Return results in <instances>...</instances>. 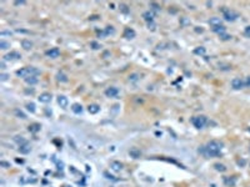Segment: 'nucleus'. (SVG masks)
Masks as SVG:
<instances>
[{"mask_svg": "<svg viewBox=\"0 0 250 187\" xmlns=\"http://www.w3.org/2000/svg\"><path fill=\"white\" fill-rule=\"evenodd\" d=\"M223 146H224L223 142H220L218 140H212L209 141L206 145L201 146V148H199V152L205 157H215L222 152Z\"/></svg>", "mask_w": 250, "mask_h": 187, "instance_id": "1", "label": "nucleus"}, {"mask_svg": "<svg viewBox=\"0 0 250 187\" xmlns=\"http://www.w3.org/2000/svg\"><path fill=\"white\" fill-rule=\"evenodd\" d=\"M40 74V71L38 70L34 66H26V68H23L16 71V75L20 77H24V79H28V77H31V76H38Z\"/></svg>", "mask_w": 250, "mask_h": 187, "instance_id": "2", "label": "nucleus"}, {"mask_svg": "<svg viewBox=\"0 0 250 187\" xmlns=\"http://www.w3.org/2000/svg\"><path fill=\"white\" fill-rule=\"evenodd\" d=\"M191 124L194 125V127H197V128H203L205 125L208 124V117L206 116H204V115H199V116H194V117H191Z\"/></svg>", "mask_w": 250, "mask_h": 187, "instance_id": "3", "label": "nucleus"}, {"mask_svg": "<svg viewBox=\"0 0 250 187\" xmlns=\"http://www.w3.org/2000/svg\"><path fill=\"white\" fill-rule=\"evenodd\" d=\"M223 15H224V19L226 21H235V20L239 18V14L235 12L234 10H230V9H225L223 11Z\"/></svg>", "mask_w": 250, "mask_h": 187, "instance_id": "4", "label": "nucleus"}, {"mask_svg": "<svg viewBox=\"0 0 250 187\" xmlns=\"http://www.w3.org/2000/svg\"><path fill=\"white\" fill-rule=\"evenodd\" d=\"M231 87L234 90H240V89H244V80L240 77H235L231 80Z\"/></svg>", "mask_w": 250, "mask_h": 187, "instance_id": "5", "label": "nucleus"}, {"mask_svg": "<svg viewBox=\"0 0 250 187\" xmlns=\"http://www.w3.org/2000/svg\"><path fill=\"white\" fill-rule=\"evenodd\" d=\"M105 95L108 97H116L119 95V89L115 86H110L105 90Z\"/></svg>", "mask_w": 250, "mask_h": 187, "instance_id": "6", "label": "nucleus"}, {"mask_svg": "<svg viewBox=\"0 0 250 187\" xmlns=\"http://www.w3.org/2000/svg\"><path fill=\"white\" fill-rule=\"evenodd\" d=\"M45 55L49 56L50 59H56V57H59V55H60V50L58 48H51L45 52Z\"/></svg>", "mask_w": 250, "mask_h": 187, "instance_id": "7", "label": "nucleus"}, {"mask_svg": "<svg viewBox=\"0 0 250 187\" xmlns=\"http://www.w3.org/2000/svg\"><path fill=\"white\" fill-rule=\"evenodd\" d=\"M58 104L60 105L61 109H66L69 105V100L66 96H64V95H59V96H58Z\"/></svg>", "mask_w": 250, "mask_h": 187, "instance_id": "8", "label": "nucleus"}, {"mask_svg": "<svg viewBox=\"0 0 250 187\" xmlns=\"http://www.w3.org/2000/svg\"><path fill=\"white\" fill-rule=\"evenodd\" d=\"M110 168L115 172H120L123 170V164L120 161H111L110 162Z\"/></svg>", "mask_w": 250, "mask_h": 187, "instance_id": "9", "label": "nucleus"}, {"mask_svg": "<svg viewBox=\"0 0 250 187\" xmlns=\"http://www.w3.org/2000/svg\"><path fill=\"white\" fill-rule=\"evenodd\" d=\"M20 57H22V55L18 51H11L4 56V60H19Z\"/></svg>", "mask_w": 250, "mask_h": 187, "instance_id": "10", "label": "nucleus"}, {"mask_svg": "<svg viewBox=\"0 0 250 187\" xmlns=\"http://www.w3.org/2000/svg\"><path fill=\"white\" fill-rule=\"evenodd\" d=\"M51 94H49V92H43V94H40V96L38 97L39 99V101L40 102H44V104H48V102H50L51 101Z\"/></svg>", "mask_w": 250, "mask_h": 187, "instance_id": "11", "label": "nucleus"}, {"mask_svg": "<svg viewBox=\"0 0 250 187\" xmlns=\"http://www.w3.org/2000/svg\"><path fill=\"white\" fill-rule=\"evenodd\" d=\"M143 18H144V20H145V21H147V23L149 24V23H153V21H154V18H155V14H154L153 11L148 10V11H145L144 14H143Z\"/></svg>", "mask_w": 250, "mask_h": 187, "instance_id": "12", "label": "nucleus"}, {"mask_svg": "<svg viewBox=\"0 0 250 187\" xmlns=\"http://www.w3.org/2000/svg\"><path fill=\"white\" fill-rule=\"evenodd\" d=\"M124 37L125 39H134L135 37V31L130 28H126L124 30Z\"/></svg>", "mask_w": 250, "mask_h": 187, "instance_id": "13", "label": "nucleus"}, {"mask_svg": "<svg viewBox=\"0 0 250 187\" xmlns=\"http://www.w3.org/2000/svg\"><path fill=\"white\" fill-rule=\"evenodd\" d=\"M88 111L90 112V114H98V112L100 111V106L97 105V104H90L89 106H88Z\"/></svg>", "mask_w": 250, "mask_h": 187, "instance_id": "14", "label": "nucleus"}, {"mask_svg": "<svg viewBox=\"0 0 250 187\" xmlns=\"http://www.w3.org/2000/svg\"><path fill=\"white\" fill-rule=\"evenodd\" d=\"M30 150H31V147H30V145H29V142L22 145V146H19V152L20 153H24V155H25V153L30 152Z\"/></svg>", "mask_w": 250, "mask_h": 187, "instance_id": "15", "label": "nucleus"}, {"mask_svg": "<svg viewBox=\"0 0 250 187\" xmlns=\"http://www.w3.org/2000/svg\"><path fill=\"white\" fill-rule=\"evenodd\" d=\"M209 24L211 25L212 28L219 26V25H223V24H222V19H220V18H211V19L209 20Z\"/></svg>", "mask_w": 250, "mask_h": 187, "instance_id": "16", "label": "nucleus"}, {"mask_svg": "<svg viewBox=\"0 0 250 187\" xmlns=\"http://www.w3.org/2000/svg\"><path fill=\"white\" fill-rule=\"evenodd\" d=\"M212 30H214L216 34H219V35H223V34H225V31H226V28L224 26V25H219V26H215V28H212Z\"/></svg>", "mask_w": 250, "mask_h": 187, "instance_id": "17", "label": "nucleus"}, {"mask_svg": "<svg viewBox=\"0 0 250 187\" xmlns=\"http://www.w3.org/2000/svg\"><path fill=\"white\" fill-rule=\"evenodd\" d=\"M224 182H225V185L229 186V187L235 186V178L234 177H224Z\"/></svg>", "mask_w": 250, "mask_h": 187, "instance_id": "18", "label": "nucleus"}, {"mask_svg": "<svg viewBox=\"0 0 250 187\" xmlns=\"http://www.w3.org/2000/svg\"><path fill=\"white\" fill-rule=\"evenodd\" d=\"M56 79H58V81H60V82H68V76L64 74V72H58L56 74Z\"/></svg>", "mask_w": 250, "mask_h": 187, "instance_id": "19", "label": "nucleus"}, {"mask_svg": "<svg viewBox=\"0 0 250 187\" xmlns=\"http://www.w3.org/2000/svg\"><path fill=\"white\" fill-rule=\"evenodd\" d=\"M72 110H73V112H75V114H81L83 112V106L80 105V104H74V105L72 106Z\"/></svg>", "mask_w": 250, "mask_h": 187, "instance_id": "20", "label": "nucleus"}, {"mask_svg": "<svg viewBox=\"0 0 250 187\" xmlns=\"http://www.w3.org/2000/svg\"><path fill=\"white\" fill-rule=\"evenodd\" d=\"M40 128H41V126H40V124H31L30 126H29V131L30 132H38V131H40Z\"/></svg>", "mask_w": 250, "mask_h": 187, "instance_id": "21", "label": "nucleus"}, {"mask_svg": "<svg viewBox=\"0 0 250 187\" xmlns=\"http://www.w3.org/2000/svg\"><path fill=\"white\" fill-rule=\"evenodd\" d=\"M22 46H23L25 50H30V49L33 48V43H31L30 40H26V39H25V40L22 41Z\"/></svg>", "mask_w": 250, "mask_h": 187, "instance_id": "22", "label": "nucleus"}, {"mask_svg": "<svg viewBox=\"0 0 250 187\" xmlns=\"http://www.w3.org/2000/svg\"><path fill=\"white\" fill-rule=\"evenodd\" d=\"M14 141L19 145V146H22V145H24V144H26V142H28V141L25 140L23 136H15V137H14Z\"/></svg>", "mask_w": 250, "mask_h": 187, "instance_id": "23", "label": "nucleus"}, {"mask_svg": "<svg viewBox=\"0 0 250 187\" xmlns=\"http://www.w3.org/2000/svg\"><path fill=\"white\" fill-rule=\"evenodd\" d=\"M38 77L36 76H31V77H28V79H25V82L26 84H29V85H35V84H38Z\"/></svg>", "mask_w": 250, "mask_h": 187, "instance_id": "24", "label": "nucleus"}, {"mask_svg": "<svg viewBox=\"0 0 250 187\" xmlns=\"http://www.w3.org/2000/svg\"><path fill=\"white\" fill-rule=\"evenodd\" d=\"M26 110L30 111L31 114H34V112L36 111V109H35V104H34V102H28V104H26Z\"/></svg>", "mask_w": 250, "mask_h": 187, "instance_id": "25", "label": "nucleus"}, {"mask_svg": "<svg viewBox=\"0 0 250 187\" xmlns=\"http://www.w3.org/2000/svg\"><path fill=\"white\" fill-rule=\"evenodd\" d=\"M129 153H130V156H133L134 159H138V157H140V151H139L138 148H131Z\"/></svg>", "mask_w": 250, "mask_h": 187, "instance_id": "26", "label": "nucleus"}, {"mask_svg": "<svg viewBox=\"0 0 250 187\" xmlns=\"http://www.w3.org/2000/svg\"><path fill=\"white\" fill-rule=\"evenodd\" d=\"M214 167H215L216 171H220V172H225V171H226V167H225L223 164H215Z\"/></svg>", "mask_w": 250, "mask_h": 187, "instance_id": "27", "label": "nucleus"}, {"mask_svg": "<svg viewBox=\"0 0 250 187\" xmlns=\"http://www.w3.org/2000/svg\"><path fill=\"white\" fill-rule=\"evenodd\" d=\"M9 48H10V43H8V41H5V40L0 41V49H1V50H6V49H9Z\"/></svg>", "mask_w": 250, "mask_h": 187, "instance_id": "28", "label": "nucleus"}, {"mask_svg": "<svg viewBox=\"0 0 250 187\" xmlns=\"http://www.w3.org/2000/svg\"><path fill=\"white\" fill-rule=\"evenodd\" d=\"M14 114L18 116V117H20V119H26V115H25L24 112H23L22 110H19V109H16V110L14 111Z\"/></svg>", "mask_w": 250, "mask_h": 187, "instance_id": "29", "label": "nucleus"}, {"mask_svg": "<svg viewBox=\"0 0 250 187\" xmlns=\"http://www.w3.org/2000/svg\"><path fill=\"white\" fill-rule=\"evenodd\" d=\"M194 52L197 54V55H204V54H205V48H203V46L197 48L194 50Z\"/></svg>", "mask_w": 250, "mask_h": 187, "instance_id": "30", "label": "nucleus"}, {"mask_svg": "<svg viewBox=\"0 0 250 187\" xmlns=\"http://www.w3.org/2000/svg\"><path fill=\"white\" fill-rule=\"evenodd\" d=\"M109 34H114V28L112 26H106L105 28V32H104V35H109Z\"/></svg>", "mask_w": 250, "mask_h": 187, "instance_id": "31", "label": "nucleus"}, {"mask_svg": "<svg viewBox=\"0 0 250 187\" xmlns=\"http://www.w3.org/2000/svg\"><path fill=\"white\" fill-rule=\"evenodd\" d=\"M150 6H151L153 10H155V11H159L160 10V6L158 5V4H155V3H150Z\"/></svg>", "mask_w": 250, "mask_h": 187, "instance_id": "32", "label": "nucleus"}, {"mask_svg": "<svg viewBox=\"0 0 250 187\" xmlns=\"http://www.w3.org/2000/svg\"><path fill=\"white\" fill-rule=\"evenodd\" d=\"M244 86L245 87H250V76H247L244 79Z\"/></svg>", "mask_w": 250, "mask_h": 187, "instance_id": "33", "label": "nucleus"}, {"mask_svg": "<svg viewBox=\"0 0 250 187\" xmlns=\"http://www.w3.org/2000/svg\"><path fill=\"white\" fill-rule=\"evenodd\" d=\"M0 166H3L4 168H9L10 167V164L6 161H0Z\"/></svg>", "mask_w": 250, "mask_h": 187, "instance_id": "34", "label": "nucleus"}, {"mask_svg": "<svg viewBox=\"0 0 250 187\" xmlns=\"http://www.w3.org/2000/svg\"><path fill=\"white\" fill-rule=\"evenodd\" d=\"M129 80H130V81H136L138 80V75L136 74H133L131 76H129Z\"/></svg>", "mask_w": 250, "mask_h": 187, "instance_id": "35", "label": "nucleus"}, {"mask_svg": "<svg viewBox=\"0 0 250 187\" xmlns=\"http://www.w3.org/2000/svg\"><path fill=\"white\" fill-rule=\"evenodd\" d=\"M220 37H222L223 40H230V39H231V36H230V35H226V34H223V35H220Z\"/></svg>", "mask_w": 250, "mask_h": 187, "instance_id": "36", "label": "nucleus"}, {"mask_svg": "<svg viewBox=\"0 0 250 187\" xmlns=\"http://www.w3.org/2000/svg\"><path fill=\"white\" fill-rule=\"evenodd\" d=\"M8 77H9V76H8L6 74H1V75H0V80H1V81L8 80Z\"/></svg>", "mask_w": 250, "mask_h": 187, "instance_id": "37", "label": "nucleus"}, {"mask_svg": "<svg viewBox=\"0 0 250 187\" xmlns=\"http://www.w3.org/2000/svg\"><path fill=\"white\" fill-rule=\"evenodd\" d=\"M90 45H91V46H93V49H95V50H97V49H99V48H100V45H99L98 43H95V41H93V43H91Z\"/></svg>", "mask_w": 250, "mask_h": 187, "instance_id": "38", "label": "nucleus"}, {"mask_svg": "<svg viewBox=\"0 0 250 187\" xmlns=\"http://www.w3.org/2000/svg\"><path fill=\"white\" fill-rule=\"evenodd\" d=\"M148 26H149V29H151V30H155V24H154V21L153 23H149Z\"/></svg>", "mask_w": 250, "mask_h": 187, "instance_id": "39", "label": "nucleus"}, {"mask_svg": "<svg viewBox=\"0 0 250 187\" xmlns=\"http://www.w3.org/2000/svg\"><path fill=\"white\" fill-rule=\"evenodd\" d=\"M104 175H105V176H106V178H109V180H114V181H115L114 176H111V175H109L108 172H104Z\"/></svg>", "mask_w": 250, "mask_h": 187, "instance_id": "40", "label": "nucleus"}, {"mask_svg": "<svg viewBox=\"0 0 250 187\" xmlns=\"http://www.w3.org/2000/svg\"><path fill=\"white\" fill-rule=\"evenodd\" d=\"M181 24H183V25H186V24H190V21H189V20H186L185 18H183V19H181Z\"/></svg>", "mask_w": 250, "mask_h": 187, "instance_id": "41", "label": "nucleus"}, {"mask_svg": "<svg viewBox=\"0 0 250 187\" xmlns=\"http://www.w3.org/2000/svg\"><path fill=\"white\" fill-rule=\"evenodd\" d=\"M14 4H15V5H23V4H25V1H24V0H18V1H15Z\"/></svg>", "mask_w": 250, "mask_h": 187, "instance_id": "42", "label": "nucleus"}, {"mask_svg": "<svg viewBox=\"0 0 250 187\" xmlns=\"http://www.w3.org/2000/svg\"><path fill=\"white\" fill-rule=\"evenodd\" d=\"M4 35H11V32H6V31H1V36Z\"/></svg>", "mask_w": 250, "mask_h": 187, "instance_id": "43", "label": "nucleus"}, {"mask_svg": "<svg viewBox=\"0 0 250 187\" xmlns=\"http://www.w3.org/2000/svg\"><path fill=\"white\" fill-rule=\"evenodd\" d=\"M122 8H123V11H124V12H128V9H126V6H125V5H122Z\"/></svg>", "mask_w": 250, "mask_h": 187, "instance_id": "44", "label": "nucleus"}, {"mask_svg": "<svg viewBox=\"0 0 250 187\" xmlns=\"http://www.w3.org/2000/svg\"><path fill=\"white\" fill-rule=\"evenodd\" d=\"M0 66H1V69H5V64H4V61H1V64H0Z\"/></svg>", "mask_w": 250, "mask_h": 187, "instance_id": "45", "label": "nucleus"}]
</instances>
